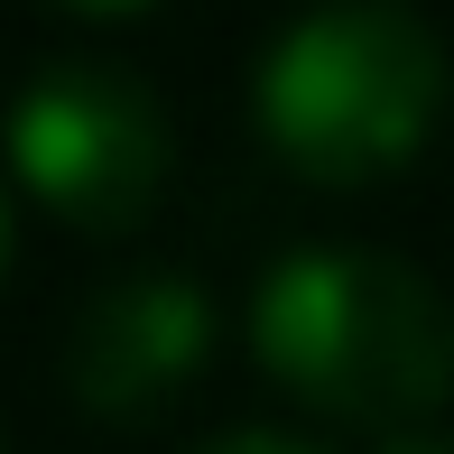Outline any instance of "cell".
<instances>
[{
	"label": "cell",
	"mask_w": 454,
	"mask_h": 454,
	"mask_svg": "<svg viewBox=\"0 0 454 454\" xmlns=\"http://www.w3.org/2000/svg\"><path fill=\"white\" fill-rule=\"evenodd\" d=\"M251 343L297 399L353 427H418L454 399V306L389 251H297L251 306Z\"/></svg>",
	"instance_id": "6da1fadb"
},
{
	"label": "cell",
	"mask_w": 454,
	"mask_h": 454,
	"mask_svg": "<svg viewBox=\"0 0 454 454\" xmlns=\"http://www.w3.org/2000/svg\"><path fill=\"white\" fill-rule=\"evenodd\" d=\"M204 454H316V445H297V436H270V427H241V436H223V445H204Z\"/></svg>",
	"instance_id": "5b68a950"
},
{
	"label": "cell",
	"mask_w": 454,
	"mask_h": 454,
	"mask_svg": "<svg viewBox=\"0 0 454 454\" xmlns=\"http://www.w3.org/2000/svg\"><path fill=\"white\" fill-rule=\"evenodd\" d=\"M436 112H445V47L427 19L389 0H343V10L297 19L260 66V130L316 185H371L408 168Z\"/></svg>",
	"instance_id": "7a4b0ae2"
},
{
	"label": "cell",
	"mask_w": 454,
	"mask_h": 454,
	"mask_svg": "<svg viewBox=\"0 0 454 454\" xmlns=\"http://www.w3.org/2000/svg\"><path fill=\"white\" fill-rule=\"evenodd\" d=\"M66 10H84V19H130V10H158V0H66Z\"/></svg>",
	"instance_id": "8992f818"
},
{
	"label": "cell",
	"mask_w": 454,
	"mask_h": 454,
	"mask_svg": "<svg viewBox=\"0 0 454 454\" xmlns=\"http://www.w3.org/2000/svg\"><path fill=\"white\" fill-rule=\"evenodd\" d=\"M204 343H214V306L195 297V278L176 270L112 278L66 334V389L93 418H139V408H158L168 389L195 380Z\"/></svg>",
	"instance_id": "277c9868"
},
{
	"label": "cell",
	"mask_w": 454,
	"mask_h": 454,
	"mask_svg": "<svg viewBox=\"0 0 454 454\" xmlns=\"http://www.w3.org/2000/svg\"><path fill=\"white\" fill-rule=\"evenodd\" d=\"M380 454H454V445H436V436H389Z\"/></svg>",
	"instance_id": "52a82bcc"
},
{
	"label": "cell",
	"mask_w": 454,
	"mask_h": 454,
	"mask_svg": "<svg viewBox=\"0 0 454 454\" xmlns=\"http://www.w3.org/2000/svg\"><path fill=\"white\" fill-rule=\"evenodd\" d=\"M19 176L84 232H121L168 185V112L121 66H37L19 93Z\"/></svg>",
	"instance_id": "3957f363"
}]
</instances>
